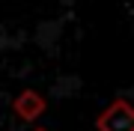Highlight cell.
Masks as SVG:
<instances>
[{"mask_svg": "<svg viewBox=\"0 0 134 131\" xmlns=\"http://www.w3.org/2000/svg\"><path fill=\"white\" fill-rule=\"evenodd\" d=\"M96 128L98 131H134V107H131V101L116 98L110 107H104L98 113Z\"/></svg>", "mask_w": 134, "mask_h": 131, "instance_id": "1", "label": "cell"}, {"mask_svg": "<svg viewBox=\"0 0 134 131\" xmlns=\"http://www.w3.org/2000/svg\"><path fill=\"white\" fill-rule=\"evenodd\" d=\"M45 98L39 95L36 89H21L18 95H15V101H12V110H15V116L18 119H24V122H33L39 119L45 113Z\"/></svg>", "mask_w": 134, "mask_h": 131, "instance_id": "2", "label": "cell"}, {"mask_svg": "<svg viewBox=\"0 0 134 131\" xmlns=\"http://www.w3.org/2000/svg\"><path fill=\"white\" fill-rule=\"evenodd\" d=\"M36 131H45V128H36Z\"/></svg>", "mask_w": 134, "mask_h": 131, "instance_id": "3", "label": "cell"}]
</instances>
